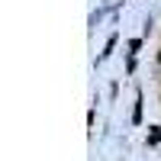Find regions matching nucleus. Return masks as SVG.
I'll return each instance as SVG.
<instances>
[{
    "label": "nucleus",
    "mask_w": 161,
    "mask_h": 161,
    "mask_svg": "<svg viewBox=\"0 0 161 161\" xmlns=\"http://www.w3.org/2000/svg\"><path fill=\"white\" fill-rule=\"evenodd\" d=\"M158 64H161V55H158Z\"/></svg>",
    "instance_id": "1"
}]
</instances>
